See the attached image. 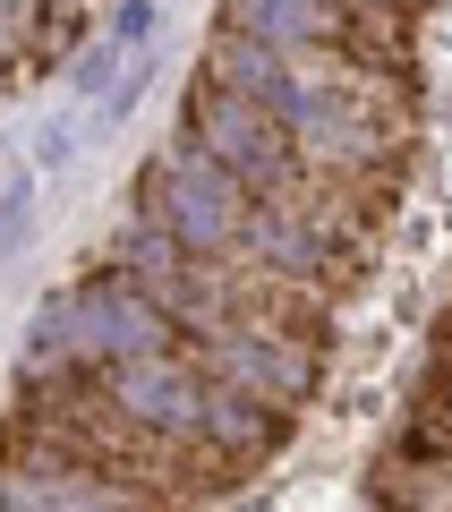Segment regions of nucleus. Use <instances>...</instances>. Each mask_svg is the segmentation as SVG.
Returning a JSON list of instances; mask_svg holds the SVG:
<instances>
[{
  "instance_id": "nucleus-7",
  "label": "nucleus",
  "mask_w": 452,
  "mask_h": 512,
  "mask_svg": "<svg viewBox=\"0 0 452 512\" xmlns=\"http://www.w3.org/2000/svg\"><path fill=\"white\" fill-rule=\"evenodd\" d=\"M35 231V171H9L0 188V239H26Z\"/></svg>"
},
{
  "instance_id": "nucleus-6",
  "label": "nucleus",
  "mask_w": 452,
  "mask_h": 512,
  "mask_svg": "<svg viewBox=\"0 0 452 512\" xmlns=\"http://www.w3.org/2000/svg\"><path fill=\"white\" fill-rule=\"evenodd\" d=\"M35 26H43V9H0V94L18 86V77H35V69H43Z\"/></svg>"
},
{
  "instance_id": "nucleus-8",
  "label": "nucleus",
  "mask_w": 452,
  "mask_h": 512,
  "mask_svg": "<svg viewBox=\"0 0 452 512\" xmlns=\"http://www.w3.org/2000/svg\"><path fill=\"white\" fill-rule=\"evenodd\" d=\"M103 35L120 43L128 60H137V43H154V35H163V9H111V18H103Z\"/></svg>"
},
{
  "instance_id": "nucleus-2",
  "label": "nucleus",
  "mask_w": 452,
  "mask_h": 512,
  "mask_svg": "<svg viewBox=\"0 0 452 512\" xmlns=\"http://www.w3.org/2000/svg\"><path fill=\"white\" fill-rule=\"evenodd\" d=\"M171 146H188L197 163H214L231 188H248L256 205H299L308 197V171H299V154H290V137L265 120V111H248L239 94H222V86H205V77H188V94H180V137Z\"/></svg>"
},
{
  "instance_id": "nucleus-5",
  "label": "nucleus",
  "mask_w": 452,
  "mask_h": 512,
  "mask_svg": "<svg viewBox=\"0 0 452 512\" xmlns=\"http://www.w3.org/2000/svg\"><path fill=\"white\" fill-rule=\"evenodd\" d=\"M52 299H60V325H69L77 367H120V359H154V350H171V325L154 316V299L128 291L103 256H86V274H77L69 291H52Z\"/></svg>"
},
{
  "instance_id": "nucleus-1",
  "label": "nucleus",
  "mask_w": 452,
  "mask_h": 512,
  "mask_svg": "<svg viewBox=\"0 0 452 512\" xmlns=\"http://www.w3.org/2000/svg\"><path fill=\"white\" fill-rule=\"evenodd\" d=\"M137 214L128 222H145L154 239H171L180 256H231L239 265V239H248V214H256V197L248 188H231L214 163H197L188 146H154L137 163Z\"/></svg>"
},
{
  "instance_id": "nucleus-3",
  "label": "nucleus",
  "mask_w": 452,
  "mask_h": 512,
  "mask_svg": "<svg viewBox=\"0 0 452 512\" xmlns=\"http://www.w3.org/2000/svg\"><path fill=\"white\" fill-rule=\"evenodd\" d=\"M94 384L111 393V410H120L128 427H145V436L163 444V453H180L188 470H197L205 487L222 495V478L205 470V427H214V384H205L197 367L180 359V350H154V359H120V367H94Z\"/></svg>"
},
{
  "instance_id": "nucleus-4",
  "label": "nucleus",
  "mask_w": 452,
  "mask_h": 512,
  "mask_svg": "<svg viewBox=\"0 0 452 512\" xmlns=\"http://www.w3.org/2000/svg\"><path fill=\"white\" fill-rule=\"evenodd\" d=\"M0 512H171V504H154V495L52 453V444H35L0 410Z\"/></svg>"
},
{
  "instance_id": "nucleus-9",
  "label": "nucleus",
  "mask_w": 452,
  "mask_h": 512,
  "mask_svg": "<svg viewBox=\"0 0 452 512\" xmlns=\"http://www.w3.org/2000/svg\"><path fill=\"white\" fill-rule=\"evenodd\" d=\"M35 154H43V163H69V154H77V120H69V111H60V120H43Z\"/></svg>"
}]
</instances>
